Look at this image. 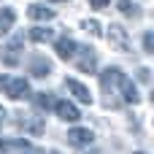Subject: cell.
<instances>
[{
	"mask_svg": "<svg viewBox=\"0 0 154 154\" xmlns=\"http://www.w3.org/2000/svg\"><path fill=\"white\" fill-rule=\"evenodd\" d=\"M81 27H84L87 32H92V35H100V24H97L95 19H84V22H81Z\"/></svg>",
	"mask_w": 154,
	"mask_h": 154,
	"instance_id": "obj_19",
	"label": "cell"
},
{
	"mask_svg": "<svg viewBox=\"0 0 154 154\" xmlns=\"http://www.w3.org/2000/svg\"><path fill=\"white\" fill-rule=\"evenodd\" d=\"M76 51H79V57H73L76 68L81 73H95L97 70V51L89 49V46H76Z\"/></svg>",
	"mask_w": 154,
	"mask_h": 154,
	"instance_id": "obj_2",
	"label": "cell"
},
{
	"mask_svg": "<svg viewBox=\"0 0 154 154\" xmlns=\"http://www.w3.org/2000/svg\"><path fill=\"white\" fill-rule=\"evenodd\" d=\"M22 130H27V133H32V135H43V130H46V125H43V119L41 116H24L22 119Z\"/></svg>",
	"mask_w": 154,
	"mask_h": 154,
	"instance_id": "obj_12",
	"label": "cell"
},
{
	"mask_svg": "<svg viewBox=\"0 0 154 154\" xmlns=\"http://www.w3.org/2000/svg\"><path fill=\"white\" fill-rule=\"evenodd\" d=\"M27 16L35 19V22H49V19H54V11L46 8V5H41V3H32V5L27 8Z\"/></svg>",
	"mask_w": 154,
	"mask_h": 154,
	"instance_id": "obj_11",
	"label": "cell"
},
{
	"mask_svg": "<svg viewBox=\"0 0 154 154\" xmlns=\"http://www.w3.org/2000/svg\"><path fill=\"white\" fill-rule=\"evenodd\" d=\"M65 89H68V92H70L79 103H87V106L92 103V92H89L81 81H76V79H65Z\"/></svg>",
	"mask_w": 154,
	"mask_h": 154,
	"instance_id": "obj_7",
	"label": "cell"
},
{
	"mask_svg": "<svg viewBox=\"0 0 154 154\" xmlns=\"http://www.w3.org/2000/svg\"><path fill=\"white\" fill-rule=\"evenodd\" d=\"M116 5H119V11H122L125 16H138V14H141V5H135L133 0H119Z\"/></svg>",
	"mask_w": 154,
	"mask_h": 154,
	"instance_id": "obj_17",
	"label": "cell"
},
{
	"mask_svg": "<svg viewBox=\"0 0 154 154\" xmlns=\"http://www.w3.org/2000/svg\"><path fill=\"white\" fill-rule=\"evenodd\" d=\"M51 35H54V32H51L49 27H32V30L27 32V38L35 41V43H46V41H51Z\"/></svg>",
	"mask_w": 154,
	"mask_h": 154,
	"instance_id": "obj_15",
	"label": "cell"
},
{
	"mask_svg": "<svg viewBox=\"0 0 154 154\" xmlns=\"http://www.w3.org/2000/svg\"><path fill=\"white\" fill-rule=\"evenodd\" d=\"M0 149H5V152H27L30 149V143H24V141H0Z\"/></svg>",
	"mask_w": 154,
	"mask_h": 154,
	"instance_id": "obj_18",
	"label": "cell"
},
{
	"mask_svg": "<svg viewBox=\"0 0 154 154\" xmlns=\"http://www.w3.org/2000/svg\"><path fill=\"white\" fill-rule=\"evenodd\" d=\"M149 76H152V73H149L146 68H141V70H138V81H141V84H149V81H152Z\"/></svg>",
	"mask_w": 154,
	"mask_h": 154,
	"instance_id": "obj_21",
	"label": "cell"
},
{
	"mask_svg": "<svg viewBox=\"0 0 154 154\" xmlns=\"http://www.w3.org/2000/svg\"><path fill=\"white\" fill-rule=\"evenodd\" d=\"M0 92H5L11 100H22L30 95V84L19 76H0Z\"/></svg>",
	"mask_w": 154,
	"mask_h": 154,
	"instance_id": "obj_1",
	"label": "cell"
},
{
	"mask_svg": "<svg viewBox=\"0 0 154 154\" xmlns=\"http://www.w3.org/2000/svg\"><path fill=\"white\" fill-rule=\"evenodd\" d=\"M14 22H16V11L14 8H3L0 11V35H5L14 27Z\"/></svg>",
	"mask_w": 154,
	"mask_h": 154,
	"instance_id": "obj_14",
	"label": "cell"
},
{
	"mask_svg": "<svg viewBox=\"0 0 154 154\" xmlns=\"http://www.w3.org/2000/svg\"><path fill=\"white\" fill-rule=\"evenodd\" d=\"M108 41H111V46L119 49V51H127V49H130L127 30H125L122 24H111V27H108Z\"/></svg>",
	"mask_w": 154,
	"mask_h": 154,
	"instance_id": "obj_6",
	"label": "cell"
},
{
	"mask_svg": "<svg viewBox=\"0 0 154 154\" xmlns=\"http://www.w3.org/2000/svg\"><path fill=\"white\" fill-rule=\"evenodd\" d=\"M108 3H111V0H89V5H92V8H106Z\"/></svg>",
	"mask_w": 154,
	"mask_h": 154,
	"instance_id": "obj_22",
	"label": "cell"
},
{
	"mask_svg": "<svg viewBox=\"0 0 154 154\" xmlns=\"http://www.w3.org/2000/svg\"><path fill=\"white\" fill-rule=\"evenodd\" d=\"M54 3H65V0H54Z\"/></svg>",
	"mask_w": 154,
	"mask_h": 154,
	"instance_id": "obj_23",
	"label": "cell"
},
{
	"mask_svg": "<svg viewBox=\"0 0 154 154\" xmlns=\"http://www.w3.org/2000/svg\"><path fill=\"white\" fill-rule=\"evenodd\" d=\"M54 111L62 122H79V108L70 103V100H57L54 103Z\"/></svg>",
	"mask_w": 154,
	"mask_h": 154,
	"instance_id": "obj_8",
	"label": "cell"
},
{
	"mask_svg": "<svg viewBox=\"0 0 154 154\" xmlns=\"http://www.w3.org/2000/svg\"><path fill=\"white\" fill-rule=\"evenodd\" d=\"M54 103H57V97H54V95H46V92H38V95H35V106H38V108L51 111V108H54Z\"/></svg>",
	"mask_w": 154,
	"mask_h": 154,
	"instance_id": "obj_16",
	"label": "cell"
},
{
	"mask_svg": "<svg viewBox=\"0 0 154 154\" xmlns=\"http://www.w3.org/2000/svg\"><path fill=\"white\" fill-rule=\"evenodd\" d=\"M143 49L152 54L154 51V32H143Z\"/></svg>",
	"mask_w": 154,
	"mask_h": 154,
	"instance_id": "obj_20",
	"label": "cell"
},
{
	"mask_svg": "<svg viewBox=\"0 0 154 154\" xmlns=\"http://www.w3.org/2000/svg\"><path fill=\"white\" fill-rule=\"evenodd\" d=\"M54 49H57V57H60V60H73V54H76V41L65 35V38L57 41Z\"/></svg>",
	"mask_w": 154,
	"mask_h": 154,
	"instance_id": "obj_10",
	"label": "cell"
},
{
	"mask_svg": "<svg viewBox=\"0 0 154 154\" xmlns=\"http://www.w3.org/2000/svg\"><path fill=\"white\" fill-rule=\"evenodd\" d=\"M27 68H30V76L32 79H46L51 73V62L46 57H41V54H32L30 62H27Z\"/></svg>",
	"mask_w": 154,
	"mask_h": 154,
	"instance_id": "obj_4",
	"label": "cell"
},
{
	"mask_svg": "<svg viewBox=\"0 0 154 154\" xmlns=\"http://www.w3.org/2000/svg\"><path fill=\"white\" fill-rule=\"evenodd\" d=\"M92 141H95V133H92V130H84V127L68 130V143L76 146V149H84V146H89Z\"/></svg>",
	"mask_w": 154,
	"mask_h": 154,
	"instance_id": "obj_5",
	"label": "cell"
},
{
	"mask_svg": "<svg viewBox=\"0 0 154 154\" xmlns=\"http://www.w3.org/2000/svg\"><path fill=\"white\" fill-rule=\"evenodd\" d=\"M122 97H125V103H133V106H135V103H141V95H138L135 84H133V81H127V79L122 81Z\"/></svg>",
	"mask_w": 154,
	"mask_h": 154,
	"instance_id": "obj_13",
	"label": "cell"
},
{
	"mask_svg": "<svg viewBox=\"0 0 154 154\" xmlns=\"http://www.w3.org/2000/svg\"><path fill=\"white\" fill-rule=\"evenodd\" d=\"M122 81H125V73H122L119 68H106V70L100 73V87H103L106 97H114V89L122 87Z\"/></svg>",
	"mask_w": 154,
	"mask_h": 154,
	"instance_id": "obj_3",
	"label": "cell"
},
{
	"mask_svg": "<svg viewBox=\"0 0 154 154\" xmlns=\"http://www.w3.org/2000/svg\"><path fill=\"white\" fill-rule=\"evenodd\" d=\"M49 154H57V152H49Z\"/></svg>",
	"mask_w": 154,
	"mask_h": 154,
	"instance_id": "obj_24",
	"label": "cell"
},
{
	"mask_svg": "<svg viewBox=\"0 0 154 154\" xmlns=\"http://www.w3.org/2000/svg\"><path fill=\"white\" fill-rule=\"evenodd\" d=\"M19 46H22V38H14V41L8 43V49H3V62H5L8 68H14V65H19V62H22Z\"/></svg>",
	"mask_w": 154,
	"mask_h": 154,
	"instance_id": "obj_9",
	"label": "cell"
}]
</instances>
